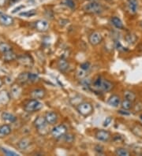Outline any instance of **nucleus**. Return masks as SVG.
Instances as JSON below:
<instances>
[{
  "mask_svg": "<svg viewBox=\"0 0 142 156\" xmlns=\"http://www.w3.org/2000/svg\"><path fill=\"white\" fill-rule=\"evenodd\" d=\"M112 122V118L111 117H108V118H106V120L104 121V127H107Z\"/></svg>",
  "mask_w": 142,
  "mask_h": 156,
  "instance_id": "38",
  "label": "nucleus"
},
{
  "mask_svg": "<svg viewBox=\"0 0 142 156\" xmlns=\"http://www.w3.org/2000/svg\"><path fill=\"white\" fill-rule=\"evenodd\" d=\"M83 10L85 13L90 14H99L104 11V8L101 4L96 1H89L84 6Z\"/></svg>",
  "mask_w": 142,
  "mask_h": 156,
  "instance_id": "2",
  "label": "nucleus"
},
{
  "mask_svg": "<svg viewBox=\"0 0 142 156\" xmlns=\"http://www.w3.org/2000/svg\"><path fill=\"white\" fill-rule=\"evenodd\" d=\"M45 119L48 125H55L58 122V116L56 113L53 111H49L47 112L45 114Z\"/></svg>",
  "mask_w": 142,
  "mask_h": 156,
  "instance_id": "11",
  "label": "nucleus"
},
{
  "mask_svg": "<svg viewBox=\"0 0 142 156\" xmlns=\"http://www.w3.org/2000/svg\"><path fill=\"white\" fill-rule=\"evenodd\" d=\"M141 119H142V116H141Z\"/></svg>",
  "mask_w": 142,
  "mask_h": 156,
  "instance_id": "44",
  "label": "nucleus"
},
{
  "mask_svg": "<svg viewBox=\"0 0 142 156\" xmlns=\"http://www.w3.org/2000/svg\"><path fill=\"white\" fill-rule=\"evenodd\" d=\"M46 91L42 88H36L32 91L31 92V97L35 99H42L45 97Z\"/></svg>",
  "mask_w": 142,
  "mask_h": 156,
  "instance_id": "13",
  "label": "nucleus"
},
{
  "mask_svg": "<svg viewBox=\"0 0 142 156\" xmlns=\"http://www.w3.org/2000/svg\"><path fill=\"white\" fill-rule=\"evenodd\" d=\"M11 96L13 99H17L21 95V88L18 84H13L11 87Z\"/></svg>",
  "mask_w": 142,
  "mask_h": 156,
  "instance_id": "19",
  "label": "nucleus"
},
{
  "mask_svg": "<svg viewBox=\"0 0 142 156\" xmlns=\"http://www.w3.org/2000/svg\"><path fill=\"white\" fill-rule=\"evenodd\" d=\"M66 131H67V128L65 125H59L52 129L51 135L55 139H59V138L64 136L65 134L66 133Z\"/></svg>",
  "mask_w": 142,
  "mask_h": 156,
  "instance_id": "6",
  "label": "nucleus"
},
{
  "mask_svg": "<svg viewBox=\"0 0 142 156\" xmlns=\"http://www.w3.org/2000/svg\"><path fill=\"white\" fill-rule=\"evenodd\" d=\"M118 113H119V114H122V115H125V116H128V115H130V113L127 111V110H124V109H122V110H120V111H118Z\"/></svg>",
  "mask_w": 142,
  "mask_h": 156,
  "instance_id": "39",
  "label": "nucleus"
},
{
  "mask_svg": "<svg viewBox=\"0 0 142 156\" xmlns=\"http://www.w3.org/2000/svg\"><path fill=\"white\" fill-rule=\"evenodd\" d=\"M103 41V36L99 32H93L89 36V42L92 46H97Z\"/></svg>",
  "mask_w": 142,
  "mask_h": 156,
  "instance_id": "7",
  "label": "nucleus"
},
{
  "mask_svg": "<svg viewBox=\"0 0 142 156\" xmlns=\"http://www.w3.org/2000/svg\"><path fill=\"white\" fill-rule=\"evenodd\" d=\"M28 77H29V82H31V83H35V82H37L40 80L39 76L36 73H29Z\"/></svg>",
  "mask_w": 142,
  "mask_h": 156,
  "instance_id": "31",
  "label": "nucleus"
},
{
  "mask_svg": "<svg viewBox=\"0 0 142 156\" xmlns=\"http://www.w3.org/2000/svg\"><path fill=\"white\" fill-rule=\"evenodd\" d=\"M115 48L118 51H126L125 48L120 44L119 41H116L115 42Z\"/></svg>",
  "mask_w": 142,
  "mask_h": 156,
  "instance_id": "37",
  "label": "nucleus"
},
{
  "mask_svg": "<svg viewBox=\"0 0 142 156\" xmlns=\"http://www.w3.org/2000/svg\"><path fill=\"white\" fill-rule=\"evenodd\" d=\"M43 103L38 100V99H32L29 100L26 104L25 105V111L28 113H34L39 111L43 108Z\"/></svg>",
  "mask_w": 142,
  "mask_h": 156,
  "instance_id": "4",
  "label": "nucleus"
},
{
  "mask_svg": "<svg viewBox=\"0 0 142 156\" xmlns=\"http://www.w3.org/2000/svg\"><path fill=\"white\" fill-rule=\"evenodd\" d=\"M2 84H3V81H2V79H1V78H0V88H1V87H2Z\"/></svg>",
  "mask_w": 142,
  "mask_h": 156,
  "instance_id": "41",
  "label": "nucleus"
},
{
  "mask_svg": "<svg viewBox=\"0 0 142 156\" xmlns=\"http://www.w3.org/2000/svg\"><path fill=\"white\" fill-rule=\"evenodd\" d=\"M11 128L9 125H2L0 126V137L6 136L11 133Z\"/></svg>",
  "mask_w": 142,
  "mask_h": 156,
  "instance_id": "22",
  "label": "nucleus"
},
{
  "mask_svg": "<svg viewBox=\"0 0 142 156\" xmlns=\"http://www.w3.org/2000/svg\"><path fill=\"white\" fill-rule=\"evenodd\" d=\"M115 154L117 155H119V156H129V152L125 148H117V150L115 151Z\"/></svg>",
  "mask_w": 142,
  "mask_h": 156,
  "instance_id": "30",
  "label": "nucleus"
},
{
  "mask_svg": "<svg viewBox=\"0 0 142 156\" xmlns=\"http://www.w3.org/2000/svg\"><path fill=\"white\" fill-rule=\"evenodd\" d=\"M121 98L118 95H112L107 100V104L113 107H118L121 105Z\"/></svg>",
  "mask_w": 142,
  "mask_h": 156,
  "instance_id": "12",
  "label": "nucleus"
},
{
  "mask_svg": "<svg viewBox=\"0 0 142 156\" xmlns=\"http://www.w3.org/2000/svg\"><path fill=\"white\" fill-rule=\"evenodd\" d=\"M57 66H58V68H59V69L61 72L66 73L70 69V64H69V62L66 60H65L63 58H61L57 62Z\"/></svg>",
  "mask_w": 142,
  "mask_h": 156,
  "instance_id": "17",
  "label": "nucleus"
},
{
  "mask_svg": "<svg viewBox=\"0 0 142 156\" xmlns=\"http://www.w3.org/2000/svg\"><path fill=\"white\" fill-rule=\"evenodd\" d=\"M77 111L83 117H88L91 115L93 112V105L88 102L80 103L77 107Z\"/></svg>",
  "mask_w": 142,
  "mask_h": 156,
  "instance_id": "5",
  "label": "nucleus"
},
{
  "mask_svg": "<svg viewBox=\"0 0 142 156\" xmlns=\"http://www.w3.org/2000/svg\"><path fill=\"white\" fill-rule=\"evenodd\" d=\"M111 23L112 24L115 28L118 29H124V25H123L122 21H121L119 17H111Z\"/></svg>",
  "mask_w": 142,
  "mask_h": 156,
  "instance_id": "20",
  "label": "nucleus"
},
{
  "mask_svg": "<svg viewBox=\"0 0 142 156\" xmlns=\"http://www.w3.org/2000/svg\"><path fill=\"white\" fill-rule=\"evenodd\" d=\"M0 24L4 26H10L13 24V18L6 14H0Z\"/></svg>",
  "mask_w": 142,
  "mask_h": 156,
  "instance_id": "15",
  "label": "nucleus"
},
{
  "mask_svg": "<svg viewBox=\"0 0 142 156\" xmlns=\"http://www.w3.org/2000/svg\"><path fill=\"white\" fill-rule=\"evenodd\" d=\"M126 42L129 44H134L137 40V36L134 34H132V33H129V34H127L126 36Z\"/></svg>",
  "mask_w": 142,
  "mask_h": 156,
  "instance_id": "27",
  "label": "nucleus"
},
{
  "mask_svg": "<svg viewBox=\"0 0 142 156\" xmlns=\"http://www.w3.org/2000/svg\"><path fill=\"white\" fill-rule=\"evenodd\" d=\"M34 126L37 129L38 133L40 135H46L48 133L47 132V125L48 123L47 122L45 119V117L39 116L38 118H36V120L34 121Z\"/></svg>",
  "mask_w": 142,
  "mask_h": 156,
  "instance_id": "3",
  "label": "nucleus"
},
{
  "mask_svg": "<svg viewBox=\"0 0 142 156\" xmlns=\"http://www.w3.org/2000/svg\"><path fill=\"white\" fill-rule=\"evenodd\" d=\"M65 3L68 7H70V9H75V2H74V0H65Z\"/></svg>",
  "mask_w": 142,
  "mask_h": 156,
  "instance_id": "34",
  "label": "nucleus"
},
{
  "mask_svg": "<svg viewBox=\"0 0 142 156\" xmlns=\"http://www.w3.org/2000/svg\"><path fill=\"white\" fill-rule=\"evenodd\" d=\"M2 151H3V153L6 154V155H8V156H10V155L16 156V155H17V154H16L15 152L11 151H9L8 149H6V148H2Z\"/></svg>",
  "mask_w": 142,
  "mask_h": 156,
  "instance_id": "36",
  "label": "nucleus"
},
{
  "mask_svg": "<svg viewBox=\"0 0 142 156\" xmlns=\"http://www.w3.org/2000/svg\"><path fill=\"white\" fill-rule=\"evenodd\" d=\"M2 58H3L4 61H6V62H12L13 61V60L17 59V56L16 55V54L14 53V52L12 51V50H11V51H9L4 53L3 55H2Z\"/></svg>",
  "mask_w": 142,
  "mask_h": 156,
  "instance_id": "21",
  "label": "nucleus"
},
{
  "mask_svg": "<svg viewBox=\"0 0 142 156\" xmlns=\"http://www.w3.org/2000/svg\"><path fill=\"white\" fill-rule=\"evenodd\" d=\"M124 98H125V99H127V100L134 102L137 99V95L133 91H124Z\"/></svg>",
  "mask_w": 142,
  "mask_h": 156,
  "instance_id": "24",
  "label": "nucleus"
},
{
  "mask_svg": "<svg viewBox=\"0 0 142 156\" xmlns=\"http://www.w3.org/2000/svg\"><path fill=\"white\" fill-rule=\"evenodd\" d=\"M11 99V95L7 91H0V105H6L9 103Z\"/></svg>",
  "mask_w": 142,
  "mask_h": 156,
  "instance_id": "14",
  "label": "nucleus"
},
{
  "mask_svg": "<svg viewBox=\"0 0 142 156\" xmlns=\"http://www.w3.org/2000/svg\"><path fill=\"white\" fill-rule=\"evenodd\" d=\"M89 1H95V0H89Z\"/></svg>",
  "mask_w": 142,
  "mask_h": 156,
  "instance_id": "42",
  "label": "nucleus"
},
{
  "mask_svg": "<svg viewBox=\"0 0 142 156\" xmlns=\"http://www.w3.org/2000/svg\"><path fill=\"white\" fill-rule=\"evenodd\" d=\"M93 91H101V92H108L111 91L114 88V84L109 80L104 79V78L99 76L93 81Z\"/></svg>",
  "mask_w": 142,
  "mask_h": 156,
  "instance_id": "1",
  "label": "nucleus"
},
{
  "mask_svg": "<svg viewBox=\"0 0 142 156\" xmlns=\"http://www.w3.org/2000/svg\"><path fill=\"white\" fill-rule=\"evenodd\" d=\"M80 68L82 69H84V70L85 71H89L90 69H91V65H90V63L89 62H84L82 63V65L80 66Z\"/></svg>",
  "mask_w": 142,
  "mask_h": 156,
  "instance_id": "35",
  "label": "nucleus"
},
{
  "mask_svg": "<svg viewBox=\"0 0 142 156\" xmlns=\"http://www.w3.org/2000/svg\"><path fill=\"white\" fill-rule=\"evenodd\" d=\"M29 73H21L17 77V80L21 84H26L29 82V77H28Z\"/></svg>",
  "mask_w": 142,
  "mask_h": 156,
  "instance_id": "23",
  "label": "nucleus"
},
{
  "mask_svg": "<svg viewBox=\"0 0 142 156\" xmlns=\"http://www.w3.org/2000/svg\"><path fill=\"white\" fill-rule=\"evenodd\" d=\"M120 106H121L122 109L129 111L130 109L133 108V102L132 101L127 100V99H124L123 101H122L121 105H120Z\"/></svg>",
  "mask_w": 142,
  "mask_h": 156,
  "instance_id": "25",
  "label": "nucleus"
},
{
  "mask_svg": "<svg viewBox=\"0 0 142 156\" xmlns=\"http://www.w3.org/2000/svg\"><path fill=\"white\" fill-rule=\"evenodd\" d=\"M11 48V46L9 45V44H6V43H0V52H1V53L4 54L7 51H11L12 50Z\"/></svg>",
  "mask_w": 142,
  "mask_h": 156,
  "instance_id": "26",
  "label": "nucleus"
},
{
  "mask_svg": "<svg viewBox=\"0 0 142 156\" xmlns=\"http://www.w3.org/2000/svg\"><path fill=\"white\" fill-rule=\"evenodd\" d=\"M28 145H29V140L25 138V139H22L21 141H19L17 147L20 149H25Z\"/></svg>",
  "mask_w": 142,
  "mask_h": 156,
  "instance_id": "28",
  "label": "nucleus"
},
{
  "mask_svg": "<svg viewBox=\"0 0 142 156\" xmlns=\"http://www.w3.org/2000/svg\"><path fill=\"white\" fill-rule=\"evenodd\" d=\"M127 6H128V10H129V12L133 14H135L137 13V10H138V1L137 0H128Z\"/></svg>",
  "mask_w": 142,
  "mask_h": 156,
  "instance_id": "16",
  "label": "nucleus"
},
{
  "mask_svg": "<svg viewBox=\"0 0 142 156\" xmlns=\"http://www.w3.org/2000/svg\"><path fill=\"white\" fill-rule=\"evenodd\" d=\"M141 26H142V23H141Z\"/></svg>",
  "mask_w": 142,
  "mask_h": 156,
  "instance_id": "43",
  "label": "nucleus"
},
{
  "mask_svg": "<svg viewBox=\"0 0 142 156\" xmlns=\"http://www.w3.org/2000/svg\"><path fill=\"white\" fill-rule=\"evenodd\" d=\"M74 139H75V137H74V136L72 135V134L66 133L64 135V140L66 143H73L74 141Z\"/></svg>",
  "mask_w": 142,
  "mask_h": 156,
  "instance_id": "33",
  "label": "nucleus"
},
{
  "mask_svg": "<svg viewBox=\"0 0 142 156\" xmlns=\"http://www.w3.org/2000/svg\"><path fill=\"white\" fill-rule=\"evenodd\" d=\"M111 133L107 130L100 129L97 130L96 133H95V137L96 139L99 141H102V142H107L111 139Z\"/></svg>",
  "mask_w": 142,
  "mask_h": 156,
  "instance_id": "8",
  "label": "nucleus"
},
{
  "mask_svg": "<svg viewBox=\"0 0 142 156\" xmlns=\"http://www.w3.org/2000/svg\"><path fill=\"white\" fill-rule=\"evenodd\" d=\"M35 29L39 32L41 33H45L49 29L50 25L48 21L46 20H38L34 23Z\"/></svg>",
  "mask_w": 142,
  "mask_h": 156,
  "instance_id": "9",
  "label": "nucleus"
},
{
  "mask_svg": "<svg viewBox=\"0 0 142 156\" xmlns=\"http://www.w3.org/2000/svg\"><path fill=\"white\" fill-rule=\"evenodd\" d=\"M20 0H9V3L10 4H13V3H16V2H19Z\"/></svg>",
  "mask_w": 142,
  "mask_h": 156,
  "instance_id": "40",
  "label": "nucleus"
},
{
  "mask_svg": "<svg viewBox=\"0 0 142 156\" xmlns=\"http://www.w3.org/2000/svg\"><path fill=\"white\" fill-rule=\"evenodd\" d=\"M2 119L4 122H7V123H13L15 122L17 120V118L16 116H14L13 114H10V113L8 112H3L2 114Z\"/></svg>",
  "mask_w": 142,
  "mask_h": 156,
  "instance_id": "18",
  "label": "nucleus"
},
{
  "mask_svg": "<svg viewBox=\"0 0 142 156\" xmlns=\"http://www.w3.org/2000/svg\"><path fill=\"white\" fill-rule=\"evenodd\" d=\"M87 73H88L87 71L84 70V69H82L80 68L78 70V72H77V76H78L79 79L82 80V79H84L85 76H87Z\"/></svg>",
  "mask_w": 142,
  "mask_h": 156,
  "instance_id": "32",
  "label": "nucleus"
},
{
  "mask_svg": "<svg viewBox=\"0 0 142 156\" xmlns=\"http://www.w3.org/2000/svg\"><path fill=\"white\" fill-rule=\"evenodd\" d=\"M17 61L21 64V66L25 67H31L33 65V61L32 58L29 55H21L17 57Z\"/></svg>",
  "mask_w": 142,
  "mask_h": 156,
  "instance_id": "10",
  "label": "nucleus"
},
{
  "mask_svg": "<svg viewBox=\"0 0 142 156\" xmlns=\"http://www.w3.org/2000/svg\"><path fill=\"white\" fill-rule=\"evenodd\" d=\"M36 14V10H28V11L25 12H22L19 15L21 16V17H32V16H34Z\"/></svg>",
  "mask_w": 142,
  "mask_h": 156,
  "instance_id": "29",
  "label": "nucleus"
}]
</instances>
